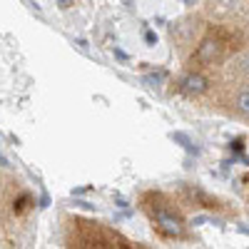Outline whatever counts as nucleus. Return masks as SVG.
Instances as JSON below:
<instances>
[{
	"label": "nucleus",
	"mask_w": 249,
	"mask_h": 249,
	"mask_svg": "<svg viewBox=\"0 0 249 249\" xmlns=\"http://www.w3.org/2000/svg\"><path fill=\"white\" fill-rule=\"evenodd\" d=\"M242 70H244V75H249V55H244V60H242Z\"/></svg>",
	"instance_id": "nucleus-6"
},
{
	"label": "nucleus",
	"mask_w": 249,
	"mask_h": 249,
	"mask_svg": "<svg viewBox=\"0 0 249 249\" xmlns=\"http://www.w3.org/2000/svg\"><path fill=\"white\" fill-rule=\"evenodd\" d=\"M144 40H147V43H157V35L147 30V33H144Z\"/></svg>",
	"instance_id": "nucleus-7"
},
{
	"label": "nucleus",
	"mask_w": 249,
	"mask_h": 249,
	"mask_svg": "<svg viewBox=\"0 0 249 249\" xmlns=\"http://www.w3.org/2000/svg\"><path fill=\"white\" fill-rule=\"evenodd\" d=\"M207 88H210V82H207V77L199 75V72H190V75H184V77L179 80V90H182L184 95H190V97L207 92Z\"/></svg>",
	"instance_id": "nucleus-2"
},
{
	"label": "nucleus",
	"mask_w": 249,
	"mask_h": 249,
	"mask_svg": "<svg viewBox=\"0 0 249 249\" xmlns=\"http://www.w3.org/2000/svg\"><path fill=\"white\" fill-rule=\"evenodd\" d=\"M152 217H155L157 227H160L164 234H170V237H182L184 234V224H182V219L175 212L157 207V210H152Z\"/></svg>",
	"instance_id": "nucleus-1"
},
{
	"label": "nucleus",
	"mask_w": 249,
	"mask_h": 249,
	"mask_svg": "<svg viewBox=\"0 0 249 249\" xmlns=\"http://www.w3.org/2000/svg\"><path fill=\"white\" fill-rule=\"evenodd\" d=\"M219 50H222V43L219 40H204V43L199 45V50H197V60L199 62H212L217 55H219Z\"/></svg>",
	"instance_id": "nucleus-3"
},
{
	"label": "nucleus",
	"mask_w": 249,
	"mask_h": 249,
	"mask_svg": "<svg viewBox=\"0 0 249 249\" xmlns=\"http://www.w3.org/2000/svg\"><path fill=\"white\" fill-rule=\"evenodd\" d=\"M219 3H222V5H224V8H232V5H234V3H237V0H219Z\"/></svg>",
	"instance_id": "nucleus-8"
},
{
	"label": "nucleus",
	"mask_w": 249,
	"mask_h": 249,
	"mask_svg": "<svg viewBox=\"0 0 249 249\" xmlns=\"http://www.w3.org/2000/svg\"><path fill=\"white\" fill-rule=\"evenodd\" d=\"M170 137H172L175 142H179L184 150H190V152H199V147H197V144H195V142L190 140V135H184V132H172Z\"/></svg>",
	"instance_id": "nucleus-5"
},
{
	"label": "nucleus",
	"mask_w": 249,
	"mask_h": 249,
	"mask_svg": "<svg viewBox=\"0 0 249 249\" xmlns=\"http://www.w3.org/2000/svg\"><path fill=\"white\" fill-rule=\"evenodd\" d=\"M234 110L249 120V90H242L237 97H234Z\"/></svg>",
	"instance_id": "nucleus-4"
},
{
	"label": "nucleus",
	"mask_w": 249,
	"mask_h": 249,
	"mask_svg": "<svg viewBox=\"0 0 249 249\" xmlns=\"http://www.w3.org/2000/svg\"><path fill=\"white\" fill-rule=\"evenodd\" d=\"M0 167H8V160L5 157H0Z\"/></svg>",
	"instance_id": "nucleus-9"
}]
</instances>
